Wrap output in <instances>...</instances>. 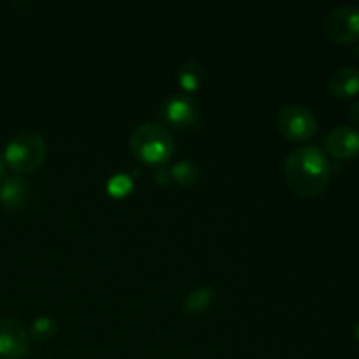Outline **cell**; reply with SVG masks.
<instances>
[{
	"label": "cell",
	"instance_id": "cell-1",
	"mask_svg": "<svg viewBox=\"0 0 359 359\" xmlns=\"http://www.w3.org/2000/svg\"><path fill=\"white\" fill-rule=\"evenodd\" d=\"M284 175L297 195L311 198L328 186L332 165L321 147L302 146L287 154Z\"/></svg>",
	"mask_w": 359,
	"mask_h": 359
},
{
	"label": "cell",
	"instance_id": "cell-2",
	"mask_svg": "<svg viewBox=\"0 0 359 359\" xmlns=\"http://www.w3.org/2000/svg\"><path fill=\"white\" fill-rule=\"evenodd\" d=\"M132 153L147 165H163L174 154L175 142L170 130L160 123L147 121L137 126L130 135Z\"/></svg>",
	"mask_w": 359,
	"mask_h": 359
},
{
	"label": "cell",
	"instance_id": "cell-3",
	"mask_svg": "<svg viewBox=\"0 0 359 359\" xmlns=\"http://www.w3.org/2000/svg\"><path fill=\"white\" fill-rule=\"evenodd\" d=\"M46 153L48 149H46L44 137L34 130H23L7 142L6 151H4V161L11 170L28 174L41 167Z\"/></svg>",
	"mask_w": 359,
	"mask_h": 359
},
{
	"label": "cell",
	"instance_id": "cell-4",
	"mask_svg": "<svg viewBox=\"0 0 359 359\" xmlns=\"http://www.w3.org/2000/svg\"><path fill=\"white\" fill-rule=\"evenodd\" d=\"M277 128L291 140H309L318 132V121L305 105L287 104L277 114Z\"/></svg>",
	"mask_w": 359,
	"mask_h": 359
},
{
	"label": "cell",
	"instance_id": "cell-5",
	"mask_svg": "<svg viewBox=\"0 0 359 359\" xmlns=\"http://www.w3.org/2000/svg\"><path fill=\"white\" fill-rule=\"evenodd\" d=\"M326 34L333 42L351 44L359 39V7L339 6L326 18Z\"/></svg>",
	"mask_w": 359,
	"mask_h": 359
},
{
	"label": "cell",
	"instance_id": "cell-6",
	"mask_svg": "<svg viewBox=\"0 0 359 359\" xmlns=\"http://www.w3.org/2000/svg\"><path fill=\"white\" fill-rule=\"evenodd\" d=\"M163 116L168 125L188 130L200 126V111L191 97L184 93H174L165 100Z\"/></svg>",
	"mask_w": 359,
	"mask_h": 359
},
{
	"label": "cell",
	"instance_id": "cell-7",
	"mask_svg": "<svg viewBox=\"0 0 359 359\" xmlns=\"http://www.w3.org/2000/svg\"><path fill=\"white\" fill-rule=\"evenodd\" d=\"M28 332L13 318L0 319V356L18 359L28 351Z\"/></svg>",
	"mask_w": 359,
	"mask_h": 359
},
{
	"label": "cell",
	"instance_id": "cell-8",
	"mask_svg": "<svg viewBox=\"0 0 359 359\" xmlns=\"http://www.w3.org/2000/svg\"><path fill=\"white\" fill-rule=\"evenodd\" d=\"M325 146L333 158L347 160L359 154V132L351 126H337L326 135Z\"/></svg>",
	"mask_w": 359,
	"mask_h": 359
},
{
	"label": "cell",
	"instance_id": "cell-9",
	"mask_svg": "<svg viewBox=\"0 0 359 359\" xmlns=\"http://www.w3.org/2000/svg\"><path fill=\"white\" fill-rule=\"evenodd\" d=\"M30 186L27 184L25 179H21L20 175H11V177L4 179V182L0 184V203L6 207L7 210H21L27 207V203L30 202Z\"/></svg>",
	"mask_w": 359,
	"mask_h": 359
},
{
	"label": "cell",
	"instance_id": "cell-10",
	"mask_svg": "<svg viewBox=\"0 0 359 359\" xmlns=\"http://www.w3.org/2000/svg\"><path fill=\"white\" fill-rule=\"evenodd\" d=\"M330 91L339 98H349L359 91V70L356 67H340L330 76Z\"/></svg>",
	"mask_w": 359,
	"mask_h": 359
},
{
	"label": "cell",
	"instance_id": "cell-11",
	"mask_svg": "<svg viewBox=\"0 0 359 359\" xmlns=\"http://www.w3.org/2000/svg\"><path fill=\"white\" fill-rule=\"evenodd\" d=\"M177 81L186 91H196L205 81V69L195 60H188L177 70Z\"/></svg>",
	"mask_w": 359,
	"mask_h": 359
},
{
	"label": "cell",
	"instance_id": "cell-12",
	"mask_svg": "<svg viewBox=\"0 0 359 359\" xmlns=\"http://www.w3.org/2000/svg\"><path fill=\"white\" fill-rule=\"evenodd\" d=\"M214 300V290L210 286H200L193 290L184 300L186 314H202Z\"/></svg>",
	"mask_w": 359,
	"mask_h": 359
},
{
	"label": "cell",
	"instance_id": "cell-13",
	"mask_svg": "<svg viewBox=\"0 0 359 359\" xmlns=\"http://www.w3.org/2000/svg\"><path fill=\"white\" fill-rule=\"evenodd\" d=\"M170 175L177 184L181 186H195L198 182L200 172L193 161L189 160H181L177 163L172 165Z\"/></svg>",
	"mask_w": 359,
	"mask_h": 359
},
{
	"label": "cell",
	"instance_id": "cell-14",
	"mask_svg": "<svg viewBox=\"0 0 359 359\" xmlns=\"http://www.w3.org/2000/svg\"><path fill=\"white\" fill-rule=\"evenodd\" d=\"M56 330H58V325H56L55 319L49 318V316H41V318H37L34 323H32L28 337H32V339H41V340L49 339V337L55 335Z\"/></svg>",
	"mask_w": 359,
	"mask_h": 359
},
{
	"label": "cell",
	"instance_id": "cell-15",
	"mask_svg": "<svg viewBox=\"0 0 359 359\" xmlns=\"http://www.w3.org/2000/svg\"><path fill=\"white\" fill-rule=\"evenodd\" d=\"M133 186V179L130 177L128 174H123V172H119V174H114L111 179L107 181V191L111 193L112 196H125L126 193L132 189Z\"/></svg>",
	"mask_w": 359,
	"mask_h": 359
},
{
	"label": "cell",
	"instance_id": "cell-16",
	"mask_svg": "<svg viewBox=\"0 0 359 359\" xmlns=\"http://www.w3.org/2000/svg\"><path fill=\"white\" fill-rule=\"evenodd\" d=\"M154 177H156L158 184H168V181H170V179H172L170 168L160 167V168H158V170H156V174H154Z\"/></svg>",
	"mask_w": 359,
	"mask_h": 359
},
{
	"label": "cell",
	"instance_id": "cell-17",
	"mask_svg": "<svg viewBox=\"0 0 359 359\" xmlns=\"http://www.w3.org/2000/svg\"><path fill=\"white\" fill-rule=\"evenodd\" d=\"M349 118H351V121L354 123V125L359 126V98H358L356 102H354L353 105H351V109H349Z\"/></svg>",
	"mask_w": 359,
	"mask_h": 359
},
{
	"label": "cell",
	"instance_id": "cell-18",
	"mask_svg": "<svg viewBox=\"0 0 359 359\" xmlns=\"http://www.w3.org/2000/svg\"><path fill=\"white\" fill-rule=\"evenodd\" d=\"M6 179V161H4V154L0 153V184L4 182Z\"/></svg>",
	"mask_w": 359,
	"mask_h": 359
},
{
	"label": "cell",
	"instance_id": "cell-19",
	"mask_svg": "<svg viewBox=\"0 0 359 359\" xmlns=\"http://www.w3.org/2000/svg\"><path fill=\"white\" fill-rule=\"evenodd\" d=\"M354 335H356V339H358V342H359V323L356 325V328H354Z\"/></svg>",
	"mask_w": 359,
	"mask_h": 359
},
{
	"label": "cell",
	"instance_id": "cell-20",
	"mask_svg": "<svg viewBox=\"0 0 359 359\" xmlns=\"http://www.w3.org/2000/svg\"><path fill=\"white\" fill-rule=\"evenodd\" d=\"M354 53H356V55L359 56V42H358L356 46H354Z\"/></svg>",
	"mask_w": 359,
	"mask_h": 359
}]
</instances>
